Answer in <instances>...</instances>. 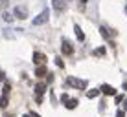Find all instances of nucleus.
<instances>
[{"label":"nucleus","instance_id":"nucleus-1","mask_svg":"<svg viewBox=\"0 0 127 117\" xmlns=\"http://www.w3.org/2000/svg\"><path fill=\"white\" fill-rule=\"evenodd\" d=\"M66 82H68V86H74V88H77V90H85V88H87V84H89V82H87L85 79L79 81V79H76V77H68Z\"/></svg>","mask_w":127,"mask_h":117},{"label":"nucleus","instance_id":"nucleus-2","mask_svg":"<svg viewBox=\"0 0 127 117\" xmlns=\"http://www.w3.org/2000/svg\"><path fill=\"white\" fill-rule=\"evenodd\" d=\"M48 18H50V11L44 9L41 13V15L37 17V18H33V26H41V24H46L48 22Z\"/></svg>","mask_w":127,"mask_h":117},{"label":"nucleus","instance_id":"nucleus-3","mask_svg":"<svg viewBox=\"0 0 127 117\" xmlns=\"http://www.w3.org/2000/svg\"><path fill=\"white\" fill-rule=\"evenodd\" d=\"M13 17L15 18H28V7H24V6H17L15 7V11H13Z\"/></svg>","mask_w":127,"mask_h":117},{"label":"nucleus","instance_id":"nucleus-4","mask_svg":"<svg viewBox=\"0 0 127 117\" xmlns=\"http://www.w3.org/2000/svg\"><path fill=\"white\" fill-rule=\"evenodd\" d=\"M33 62L37 64V66H44L46 64V55L41 53V51H35L33 53Z\"/></svg>","mask_w":127,"mask_h":117},{"label":"nucleus","instance_id":"nucleus-5","mask_svg":"<svg viewBox=\"0 0 127 117\" xmlns=\"http://www.w3.org/2000/svg\"><path fill=\"white\" fill-rule=\"evenodd\" d=\"M61 50H63V53H64V55H72V53H74V46H72V42L66 40V38H63V48H61Z\"/></svg>","mask_w":127,"mask_h":117},{"label":"nucleus","instance_id":"nucleus-6","mask_svg":"<svg viewBox=\"0 0 127 117\" xmlns=\"http://www.w3.org/2000/svg\"><path fill=\"white\" fill-rule=\"evenodd\" d=\"M52 4H54V9L57 13H63L64 7H66V2H64V0H52Z\"/></svg>","mask_w":127,"mask_h":117},{"label":"nucleus","instance_id":"nucleus-7","mask_svg":"<svg viewBox=\"0 0 127 117\" xmlns=\"http://www.w3.org/2000/svg\"><path fill=\"white\" fill-rule=\"evenodd\" d=\"M99 92H103L105 95H116V90L112 88L111 84H101V88H99Z\"/></svg>","mask_w":127,"mask_h":117},{"label":"nucleus","instance_id":"nucleus-8","mask_svg":"<svg viewBox=\"0 0 127 117\" xmlns=\"http://www.w3.org/2000/svg\"><path fill=\"white\" fill-rule=\"evenodd\" d=\"M74 31H76V37H77V40L79 42H83L85 40V33H83V29H81V26H74Z\"/></svg>","mask_w":127,"mask_h":117},{"label":"nucleus","instance_id":"nucleus-9","mask_svg":"<svg viewBox=\"0 0 127 117\" xmlns=\"http://www.w3.org/2000/svg\"><path fill=\"white\" fill-rule=\"evenodd\" d=\"M44 92H46V84H44V82H39V84L35 86V93H37V95H42Z\"/></svg>","mask_w":127,"mask_h":117},{"label":"nucleus","instance_id":"nucleus-10","mask_svg":"<svg viewBox=\"0 0 127 117\" xmlns=\"http://www.w3.org/2000/svg\"><path fill=\"white\" fill-rule=\"evenodd\" d=\"M35 75H37V79H42V77L46 75V68H44V66H37V70H35Z\"/></svg>","mask_w":127,"mask_h":117},{"label":"nucleus","instance_id":"nucleus-11","mask_svg":"<svg viewBox=\"0 0 127 117\" xmlns=\"http://www.w3.org/2000/svg\"><path fill=\"white\" fill-rule=\"evenodd\" d=\"M64 106H66L68 110H74V108L77 106V99H68V101H66V104H64Z\"/></svg>","mask_w":127,"mask_h":117},{"label":"nucleus","instance_id":"nucleus-12","mask_svg":"<svg viewBox=\"0 0 127 117\" xmlns=\"http://www.w3.org/2000/svg\"><path fill=\"white\" fill-rule=\"evenodd\" d=\"M99 33H101V37H103V38H111V31H109L105 26H101V28H99Z\"/></svg>","mask_w":127,"mask_h":117},{"label":"nucleus","instance_id":"nucleus-13","mask_svg":"<svg viewBox=\"0 0 127 117\" xmlns=\"http://www.w3.org/2000/svg\"><path fill=\"white\" fill-rule=\"evenodd\" d=\"M98 93H99V90H98V88H96V90H89V92H87V97H89V99H94Z\"/></svg>","mask_w":127,"mask_h":117},{"label":"nucleus","instance_id":"nucleus-14","mask_svg":"<svg viewBox=\"0 0 127 117\" xmlns=\"http://www.w3.org/2000/svg\"><path fill=\"white\" fill-rule=\"evenodd\" d=\"M4 20H6V22H9V24H11L13 20H15V17H13L11 13H4Z\"/></svg>","mask_w":127,"mask_h":117},{"label":"nucleus","instance_id":"nucleus-15","mask_svg":"<svg viewBox=\"0 0 127 117\" xmlns=\"http://www.w3.org/2000/svg\"><path fill=\"white\" fill-rule=\"evenodd\" d=\"M9 90H11L9 82H4V90H2V92H4V95H6V97H7V95H9Z\"/></svg>","mask_w":127,"mask_h":117},{"label":"nucleus","instance_id":"nucleus-16","mask_svg":"<svg viewBox=\"0 0 127 117\" xmlns=\"http://www.w3.org/2000/svg\"><path fill=\"white\" fill-rule=\"evenodd\" d=\"M6 106H7V97L2 95V97H0V108H6Z\"/></svg>","mask_w":127,"mask_h":117},{"label":"nucleus","instance_id":"nucleus-17","mask_svg":"<svg viewBox=\"0 0 127 117\" xmlns=\"http://www.w3.org/2000/svg\"><path fill=\"white\" fill-rule=\"evenodd\" d=\"M87 2H89V0H79V9H81V11H85V7H87Z\"/></svg>","mask_w":127,"mask_h":117},{"label":"nucleus","instance_id":"nucleus-18","mask_svg":"<svg viewBox=\"0 0 127 117\" xmlns=\"http://www.w3.org/2000/svg\"><path fill=\"white\" fill-rule=\"evenodd\" d=\"M94 55H105V48H98V50H94Z\"/></svg>","mask_w":127,"mask_h":117},{"label":"nucleus","instance_id":"nucleus-19","mask_svg":"<svg viewBox=\"0 0 127 117\" xmlns=\"http://www.w3.org/2000/svg\"><path fill=\"white\" fill-rule=\"evenodd\" d=\"M7 4H9V0H0V11H2L4 7H7Z\"/></svg>","mask_w":127,"mask_h":117},{"label":"nucleus","instance_id":"nucleus-20","mask_svg":"<svg viewBox=\"0 0 127 117\" xmlns=\"http://www.w3.org/2000/svg\"><path fill=\"white\" fill-rule=\"evenodd\" d=\"M68 93H63V95H61V102H64V104H66V101H68Z\"/></svg>","mask_w":127,"mask_h":117},{"label":"nucleus","instance_id":"nucleus-21","mask_svg":"<svg viewBox=\"0 0 127 117\" xmlns=\"http://www.w3.org/2000/svg\"><path fill=\"white\" fill-rule=\"evenodd\" d=\"M55 64H57L59 68H63V66H64V62L61 60V57H57V59H55Z\"/></svg>","mask_w":127,"mask_h":117},{"label":"nucleus","instance_id":"nucleus-22","mask_svg":"<svg viewBox=\"0 0 127 117\" xmlns=\"http://www.w3.org/2000/svg\"><path fill=\"white\" fill-rule=\"evenodd\" d=\"M116 117H125V112H124V110H120V112L116 114Z\"/></svg>","mask_w":127,"mask_h":117},{"label":"nucleus","instance_id":"nucleus-23","mask_svg":"<svg viewBox=\"0 0 127 117\" xmlns=\"http://www.w3.org/2000/svg\"><path fill=\"white\" fill-rule=\"evenodd\" d=\"M124 101V95H116V102H122Z\"/></svg>","mask_w":127,"mask_h":117},{"label":"nucleus","instance_id":"nucleus-24","mask_svg":"<svg viewBox=\"0 0 127 117\" xmlns=\"http://www.w3.org/2000/svg\"><path fill=\"white\" fill-rule=\"evenodd\" d=\"M30 117H41V115H37V114H33V112H32V114H30Z\"/></svg>","mask_w":127,"mask_h":117},{"label":"nucleus","instance_id":"nucleus-25","mask_svg":"<svg viewBox=\"0 0 127 117\" xmlns=\"http://www.w3.org/2000/svg\"><path fill=\"white\" fill-rule=\"evenodd\" d=\"M124 108H125V110H127V99H125V101H124Z\"/></svg>","mask_w":127,"mask_h":117},{"label":"nucleus","instance_id":"nucleus-26","mask_svg":"<svg viewBox=\"0 0 127 117\" xmlns=\"http://www.w3.org/2000/svg\"><path fill=\"white\" fill-rule=\"evenodd\" d=\"M0 81H4V73L2 71H0Z\"/></svg>","mask_w":127,"mask_h":117},{"label":"nucleus","instance_id":"nucleus-27","mask_svg":"<svg viewBox=\"0 0 127 117\" xmlns=\"http://www.w3.org/2000/svg\"><path fill=\"white\" fill-rule=\"evenodd\" d=\"M124 88H125V90H127V81H125V82H124Z\"/></svg>","mask_w":127,"mask_h":117},{"label":"nucleus","instance_id":"nucleus-28","mask_svg":"<svg viewBox=\"0 0 127 117\" xmlns=\"http://www.w3.org/2000/svg\"><path fill=\"white\" fill-rule=\"evenodd\" d=\"M64 2H70V0H64Z\"/></svg>","mask_w":127,"mask_h":117},{"label":"nucleus","instance_id":"nucleus-29","mask_svg":"<svg viewBox=\"0 0 127 117\" xmlns=\"http://www.w3.org/2000/svg\"><path fill=\"white\" fill-rule=\"evenodd\" d=\"M24 117H30V115H24Z\"/></svg>","mask_w":127,"mask_h":117}]
</instances>
